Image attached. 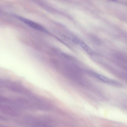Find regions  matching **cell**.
Listing matches in <instances>:
<instances>
[{"instance_id": "277c9868", "label": "cell", "mask_w": 127, "mask_h": 127, "mask_svg": "<svg viewBox=\"0 0 127 127\" xmlns=\"http://www.w3.org/2000/svg\"><path fill=\"white\" fill-rule=\"evenodd\" d=\"M91 75L105 83L114 85L119 84L116 81L108 78L101 74L93 71L92 72Z\"/></svg>"}, {"instance_id": "52a82bcc", "label": "cell", "mask_w": 127, "mask_h": 127, "mask_svg": "<svg viewBox=\"0 0 127 127\" xmlns=\"http://www.w3.org/2000/svg\"><path fill=\"white\" fill-rule=\"evenodd\" d=\"M60 36L61 38L64 40L68 41L69 42L70 41V38L68 36L63 34H61Z\"/></svg>"}, {"instance_id": "5b68a950", "label": "cell", "mask_w": 127, "mask_h": 127, "mask_svg": "<svg viewBox=\"0 0 127 127\" xmlns=\"http://www.w3.org/2000/svg\"><path fill=\"white\" fill-rule=\"evenodd\" d=\"M80 44L83 49L88 53L90 54H92V49L85 43L83 42H80Z\"/></svg>"}, {"instance_id": "ba28073f", "label": "cell", "mask_w": 127, "mask_h": 127, "mask_svg": "<svg viewBox=\"0 0 127 127\" xmlns=\"http://www.w3.org/2000/svg\"><path fill=\"white\" fill-rule=\"evenodd\" d=\"M72 40L73 42L75 44L80 43V42L79 40L75 38L72 39Z\"/></svg>"}, {"instance_id": "8992f818", "label": "cell", "mask_w": 127, "mask_h": 127, "mask_svg": "<svg viewBox=\"0 0 127 127\" xmlns=\"http://www.w3.org/2000/svg\"><path fill=\"white\" fill-rule=\"evenodd\" d=\"M90 38L92 41L94 43L97 44L100 43V41L99 39L96 36L92 35L91 36Z\"/></svg>"}, {"instance_id": "3957f363", "label": "cell", "mask_w": 127, "mask_h": 127, "mask_svg": "<svg viewBox=\"0 0 127 127\" xmlns=\"http://www.w3.org/2000/svg\"><path fill=\"white\" fill-rule=\"evenodd\" d=\"M0 109L2 112L12 116H16L19 114L14 107L8 105L2 104L0 105Z\"/></svg>"}, {"instance_id": "6da1fadb", "label": "cell", "mask_w": 127, "mask_h": 127, "mask_svg": "<svg viewBox=\"0 0 127 127\" xmlns=\"http://www.w3.org/2000/svg\"><path fill=\"white\" fill-rule=\"evenodd\" d=\"M0 84L2 87L12 92L29 96L32 95L29 90L26 88L21 84L8 79L0 80Z\"/></svg>"}, {"instance_id": "7a4b0ae2", "label": "cell", "mask_w": 127, "mask_h": 127, "mask_svg": "<svg viewBox=\"0 0 127 127\" xmlns=\"http://www.w3.org/2000/svg\"><path fill=\"white\" fill-rule=\"evenodd\" d=\"M15 16L18 19L33 28L41 31L46 32L43 27L37 23L20 16Z\"/></svg>"}]
</instances>
